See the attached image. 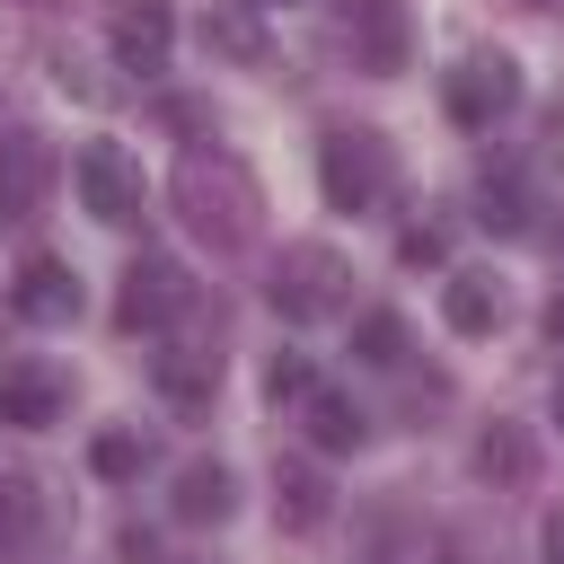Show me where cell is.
Masks as SVG:
<instances>
[{
    "instance_id": "20",
    "label": "cell",
    "mask_w": 564,
    "mask_h": 564,
    "mask_svg": "<svg viewBox=\"0 0 564 564\" xmlns=\"http://www.w3.org/2000/svg\"><path fill=\"white\" fill-rule=\"evenodd\" d=\"M476 203H485V212H476L485 229H529V212H520V185H511V176H494V167H485V185H476Z\"/></svg>"
},
{
    "instance_id": "19",
    "label": "cell",
    "mask_w": 564,
    "mask_h": 564,
    "mask_svg": "<svg viewBox=\"0 0 564 564\" xmlns=\"http://www.w3.org/2000/svg\"><path fill=\"white\" fill-rule=\"evenodd\" d=\"M88 467H97L106 485H132V476L150 467V441H141V432H97V441H88Z\"/></svg>"
},
{
    "instance_id": "17",
    "label": "cell",
    "mask_w": 564,
    "mask_h": 564,
    "mask_svg": "<svg viewBox=\"0 0 564 564\" xmlns=\"http://www.w3.org/2000/svg\"><path fill=\"white\" fill-rule=\"evenodd\" d=\"M529 467H538V441L520 423H485L476 432V476L485 485H529Z\"/></svg>"
},
{
    "instance_id": "15",
    "label": "cell",
    "mask_w": 564,
    "mask_h": 564,
    "mask_svg": "<svg viewBox=\"0 0 564 564\" xmlns=\"http://www.w3.org/2000/svg\"><path fill=\"white\" fill-rule=\"evenodd\" d=\"M273 511H282L291 529H317V520L335 511V485H326L308 458H282V467H273Z\"/></svg>"
},
{
    "instance_id": "21",
    "label": "cell",
    "mask_w": 564,
    "mask_h": 564,
    "mask_svg": "<svg viewBox=\"0 0 564 564\" xmlns=\"http://www.w3.org/2000/svg\"><path fill=\"white\" fill-rule=\"evenodd\" d=\"M308 388H317V370H308L300 352H273V361H264V397H273V405H300Z\"/></svg>"
},
{
    "instance_id": "26",
    "label": "cell",
    "mask_w": 564,
    "mask_h": 564,
    "mask_svg": "<svg viewBox=\"0 0 564 564\" xmlns=\"http://www.w3.org/2000/svg\"><path fill=\"white\" fill-rule=\"evenodd\" d=\"M546 335H555V344H564V291H555V300H546Z\"/></svg>"
},
{
    "instance_id": "3",
    "label": "cell",
    "mask_w": 564,
    "mask_h": 564,
    "mask_svg": "<svg viewBox=\"0 0 564 564\" xmlns=\"http://www.w3.org/2000/svg\"><path fill=\"white\" fill-rule=\"evenodd\" d=\"M264 300H273L291 326H317V317H335V308L352 300V264H344V247H326V238H291V247L273 256V282H264Z\"/></svg>"
},
{
    "instance_id": "6",
    "label": "cell",
    "mask_w": 564,
    "mask_h": 564,
    "mask_svg": "<svg viewBox=\"0 0 564 564\" xmlns=\"http://www.w3.org/2000/svg\"><path fill=\"white\" fill-rule=\"evenodd\" d=\"M344 44H352V62H361L370 79H397V70L414 62V18H405V0H344Z\"/></svg>"
},
{
    "instance_id": "10",
    "label": "cell",
    "mask_w": 564,
    "mask_h": 564,
    "mask_svg": "<svg viewBox=\"0 0 564 564\" xmlns=\"http://www.w3.org/2000/svg\"><path fill=\"white\" fill-rule=\"evenodd\" d=\"M9 308H18L26 326H70V317H79V273H70L62 256H26L18 282H9Z\"/></svg>"
},
{
    "instance_id": "22",
    "label": "cell",
    "mask_w": 564,
    "mask_h": 564,
    "mask_svg": "<svg viewBox=\"0 0 564 564\" xmlns=\"http://www.w3.org/2000/svg\"><path fill=\"white\" fill-rule=\"evenodd\" d=\"M397 256H405V264H441V256H449V229H441V220H423V229H405V238H397Z\"/></svg>"
},
{
    "instance_id": "25",
    "label": "cell",
    "mask_w": 564,
    "mask_h": 564,
    "mask_svg": "<svg viewBox=\"0 0 564 564\" xmlns=\"http://www.w3.org/2000/svg\"><path fill=\"white\" fill-rule=\"evenodd\" d=\"M538 546H546V564H564V511H546V529H538Z\"/></svg>"
},
{
    "instance_id": "14",
    "label": "cell",
    "mask_w": 564,
    "mask_h": 564,
    "mask_svg": "<svg viewBox=\"0 0 564 564\" xmlns=\"http://www.w3.org/2000/svg\"><path fill=\"white\" fill-rule=\"evenodd\" d=\"M238 511V476L220 467V458H194L185 476H176V520H194V529H220Z\"/></svg>"
},
{
    "instance_id": "5",
    "label": "cell",
    "mask_w": 564,
    "mask_h": 564,
    "mask_svg": "<svg viewBox=\"0 0 564 564\" xmlns=\"http://www.w3.org/2000/svg\"><path fill=\"white\" fill-rule=\"evenodd\" d=\"M70 176H79V203L106 220V229H132L141 212H150V185H141V159H123L115 141H88L79 159H70Z\"/></svg>"
},
{
    "instance_id": "2",
    "label": "cell",
    "mask_w": 564,
    "mask_h": 564,
    "mask_svg": "<svg viewBox=\"0 0 564 564\" xmlns=\"http://www.w3.org/2000/svg\"><path fill=\"white\" fill-rule=\"evenodd\" d=\"M317 194H326L335 212H379V203L397 194V150H388V132L335 123V132L317 141Z\"/></svg>"
},
{
    "instance_id": "7",
    "label": "cell",
    "mask_w": 564,
    "mask_h": 564,
    "mask_svg": "<svg viewBox=\"0 0 564 564\" xmlns=\"http://www.w3.org/2000/svg\"><path fill=\"white\" fill-rule=\"evenodd\" d=\"M194 308V282H185V264H167V256H141V264H123V300H115V317L141 335V326H167V317H185Z\"/></svg>"
},
{
    "instance_id": "4",
    "label": "cell",
    "mask_w": 564,
    "mask_h": 564,
    "mask_svg": "<svg viewBox=\"0 0 564 564\" xmlns=\"http://www.w3.org/2000/svg\"><path fill=\"white\" fill-rule=\"evenodd\" d=\"M441 106H449V123L494 132V123L520 106V62H511V53H467V62L441 79Z\"/></svg>"
},
{
    "instance_id": "28",
    "label": "cell",
    "mask_w": 564,
    "mask_h": 564,
    "mask_svg": "<svg viewBox=\"0 0 564 564\" xmlns=\"http://www.w3.org/2000/svg\"><path fill=\"white\" fill-rule=\"evenodd\" d=\"M555 423H564V379H555Z\"/></svg>"
},
{
    "instance_id": "23",
    "label": "cell",
    "mask_w": 564,
    "mask_h": 564,
    "mask_svg": "<svg viewBox=\"0 0 564 564\" xmlns=\"http://www.w3.org/2000/svg\"><path fill=\"white\" fill-rule=\"evenodd\" d=\"M203 44H220V53H238V62H247V53H256V26H247V18H212V26H203Z\"/></svg>"
},
{
    "instance_id": "24",
    "label": "cell",
    "mask_w": 564,
    "mask_h": 564,
    "mask_svg": "<svg viewBox=\"0 0 564 564\" xmlns=\"http://www.w3.org/2000/svg\"><path fill=\"white\" fill-rule=\"evenodd\" d=\"M115 546H123V555H132V564H150V555H159V546H150V529H141V520H123V538H115Z\"/></svg>"
},
{
    "instance_id": "12",
    "label": "cell",
    "mask_w": 564,
    "mask_h": 564,
    "mask_svg": "<svg viewBox=\"0 0 564 564\" xmlns=\"http://www.w3.org/2000/svg\"><path fill=\"white\" fill-rule=\"evenodd\" d=\"M150 388L194 414V405H212V388H220V352H212V344H159V352H150Z\"/></svg>"
},
{
    "instance_id": "11",
    "label": "cell",
    "mask_w": 564,
    "mask_h": 564,
    "mask_svg": "<svg viewBox=\"0 0 564 564\" xmlns=\"http://www.w3.org/2000/svg\"><path fill=\"white\" fill-rule=\"evenodd\" d=\"M106 44H115V62L123 70H159L167 62V44H176V18H167V0H123L115 18H106Z\"/></svg>"
},
{
    "instance_id": "13",
    "label": "cell",
    "mask_w": 564,
    "mask_h": 564,
    "mask_svg": "<svg viewBox=\"0 0 564 564\" xmlns=\"http://www.w3.org/2000/svg\"><path fill=\"white\" fill-rule=\"evenodd\" d=\"M300 423H308V449H326V458H344V449L370 441V414L352 397H335V388H308L300 397Z\"/></svg>"
},
{
    "instance_id": "9",
    "label": "cell",
    "mask_w": 564,
    "mask_h": 564,
    "mask_svg": "<svg viewBox=\"0 0 564 564\" xmlns=\"http://www.w3.org/2000/svg\"><path fill=\"white\" fill-rule=\"evenodd\" d=\"M62 414H70V379H62L53 361H9V370H0V423L44 432V423H62Z\"/></svg>"
},
{
    "instance_id": "16",
    "label": "cell",
    "mask_w": 564,
    "mask_h": 564,
    "mask_svg": "<svg viewBox=\"0 0 564 564\" xmlns=\"http://www.w3.org/2000/svg\"><path fill=\"white\" fill-rule=\"evenodd\" d=\"M441 317H449L458 335H494V326H502V282H494V273H449Z\"/></svg>"
},
{
    "instance_id": "18",
    "label": "cell",
    "mask_w": 564,
    "mask_h": 564,
    "mask_svg": "<svg viewBox=\"0 0 564 564\" xmlns=\"http://www.w3.org/2000/svg\"><path fill=\"white\" fill-rule=\"evenodd\" d=\"M352 352H361L370 370H405V352H414V344H405V317H397V308H370V317L352 326Z\"/></svg>"
},
{
    "instance_id": "8",
    "label": "cell",
    "mask_w": 564,
    "mask_h": 564,
    "mask_svg": "<svg viewBox=\"0 0 564 564\" xmlns=\"http://www.w3.org/2000/svg\"><path fill=\"white\" fill-rule=\"evenodd\" d=\"M53 194V141L44 132H0V220H35Z\"/></svg>"
},
{
    "instance_id": "30",
    "label": "cell",
    "mask_w": 564,
    "mask_h": 564,
    "mask_svg": "<svg viewBox=\"0 0 564 564\" xmlns=\"http://www.w3.org/2000/svg\"><path fill=\"white\" fill-rule=\"evenodd\" d=\"M538 9H555V0H538Z\"/></svg>"
},
{
    "instance_id": "27",
    "label": "cell",
    "mask_w": 564,
    "mask_h": 564,
    "mask_svg": "<svg viewBox=\"0 0 564 564\" xmlns=\"http://www.w3.org/2000/svg\"><path fill=\"white\" fill-rule=\"evenodd\" d=\"M247 9H300V0H247Z\"/></svg>"
},
{
    "instance_id": "1",
    "label": "cell",
    "mask_w": 564,
    "mask_h": 564,
    "mask_svg": "<svg viewBox=\"0 0 564 564\" xmlns=\"http://www.w3.org/2000/svg\"><path fill=\"white\" fill-rule=\"evenodd\" d=\"M176 212H185V229L203 247L229 256V247H247L264 229V185H256V167L238 150H185L176 159Z\"/></svg>"
},
{
    "instance_id": "29",
    "label": "cell",
    "mask_w": 564,
    "mask_h": 564,
    "mask_svg": "<svg viewBox=\"0 0 564 564\" xmlns=\"http://www.w3.org/2000/svg\"><path fill=\"white\" fill-rule=\"evenodd\" d=\"M185 564H212V555H185Z\"/></svg>"
}]
</instances>
